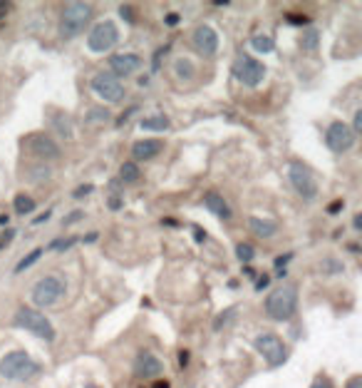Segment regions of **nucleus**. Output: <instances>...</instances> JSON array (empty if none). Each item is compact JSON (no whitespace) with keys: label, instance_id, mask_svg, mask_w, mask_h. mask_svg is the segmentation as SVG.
<instances>
[{"label":"nucleus","instance_id":"36","mask_svg":"<svg viewBox=\"0 0 362 388\" xmlns=\"http://www.w3.org/2000/svg\"><path fill=\"white\" fill-rule=\"evenodd\" d=\"M352 132H355V137L360 135V129H362V110H355V124H352Z\"/></svg>","mask_w":362,"mask_h":388},{"label":"nucleus","instance_id":"49","mask_svg":"<svg viewBox=\"0 0 362 388\" xmlns=\"http://www.w3.org/2000/svg\"><path fill=\"white\" fill-rule=\"evenodd\" d=\"M50 214H53V212H45L43 216H38V219H35V224H43V221H48V219H50Z\"/></svg>","mask_w":362,"mask_h":388},{"label":"nucleus","instance_id":"28","mask_svg":"<svg viewBox=\"0 0 362 388\" xmlns=\"http://www.w3.org/2000/svg\"><path fill=\"white\" fill-rule=\"evenodd\" d=\"M50 177H53V169H50L48 164H35V167L30 169V174H27L30 182H48Z\"/></svg>","mask_w":362,"mask_h":388},{"label":"nucleus","instance_id":"44","mask_svg":"<svg viewBox=\"0 0 362 388\" xmlns=\"http://www.w3.org/2000/svg\"><path fill=\"white\" fill-rule=\"evenodd\" d=\"M268 284H271V276H261V279L256 281V289H258V291H263Z\"/></svg>","mask_w":362,"mask_h":388},{"label":"nucleus","instance_id":"21","mask_svg":"<svg viewBox=\"0 0 362 388\" xmlns=\"http://www.w3.org/2000/svg\"><path fill=\"white\" fill-rule=\"evenodd\" d=\"M50 122H53V127L58 129V135L65 137V140H69L72 137V122H69L67 112H55L50 115Z\"/></svg>","mask_w":362,"mask_h":388},{"label":"nucleus","instance_id":"25","mask_svg":"<svg viewBox=\"0 0 362 388\" xmlns=\"http://www.w3.org/2000/svg\"><path fill=\"white\" fill-rule=\"evenodd\" d=\"M174 72L181 77V80H192V77L196 75V67H194V63L189 58H179L174 63Z\"/></svg>","mask_w":362,"mask_h":388},{"label":"nucleus","instance_id":"18","mask_svg":"<svg viewBox=\"0 0 362 388\" xmlns=\"http://www.w3.org/2000/svg\"><path fill=\"white\" fill-rule=\"evenodd\" d=\"M248 229H250V234H256L258 239H271L278 234V221L253 214V216H248Z\"/></svg>","mask_w":362,"mask_h":388},{"label":"nucleus","instance_id":"34","mask_svg":"<svg viewBox=\"0 0 362 388\" xmlns=\"http://www.w3.org/2000/svg\"><path fill=\"white\" fill-rule=\"evenodd\" d=\"M119 15H122L127 22H132V25L137 22V15H134V8L132 6H119Z\"/></svg>","mask_w":362,"mask_h":388},{"label":"nucleus","instance_id":"23","mask_svg":"<svg viewBox=\"0 0 362 388\" xmlns=\"http://www.w3.org/2000/svg\"><path fill=\"white\" fill-rule=\"evenodd\" d=\"M35 200H32L30 194H15V200H13V209H15V214H32V212H35Z\"/></svg>","mask_w":362,"mask_h":388},{"label":"nucleus","instance_id":"2","mask_svg":"<svg viewBox=\"0 0 362 388\" xmlns=\"http://www.w3.org/2000/svg\"><path fill=\"white\" fill-rule=\"evenodd\" d=\"M92 15L95 13H92L90 3H67L62 8V15H60V38L72 40L82 35L90 27Z\"/></svg>","mask_w":362,"mask_h":388},{"label":"nucleus","instance_id":"47","mask_svg":"<svg viewBox=\"0 0 362 388\" xmlns=\"http://www.w3.org/2000/svg\"><path fill=\"white\" fill-rule=\"evenodd\" d=\"M119 207H122V200H119V197H112V200H109V209H119Z\"/></svg>","mask_w":362,"mask_h":388},{"label":"nucleus","instance_id":"52","mask_svg":"<svg viewBox=\"0 0 362 388\" xmlns=\"http://www.w3.org/2000/svg\"><path fill=\"white\" fill-rule=\"evenodd\" d=\"M85 242H87V244H92V242H97V232H92V234H90V237H87V239H85Z\"/></svg>","mask_w":362,"mask_h":388},{"label":"nucleus","instance_id":"29","mask_svg":"<svg viewBox=\"0 0 362 388\" xmlns=\"http://www.w3.org/2000/svg\"><path fill=\"white\" fill-rule=\"evenodd\" d=\"M236 313H239V306H231V309H226V311H221L219 316H216V321H213V331H221L224 326H229V321H234Z\"/></svg>","mask_w":362,"mask_h":388},{"label":"nucleus","instance_id":"22","mask_svg":"<svg viewBox=\"0 0 362 388\" xmlns=\"http://www.w3.org/2000/svg\"><path fill=\"white\" fill-rule=\"evenodd\" d=\"M320 45V30L318 27H308V30L300 35V50L303 53H315Z\"/></svg>","mask_w":362,"mask_h":388},{"label":"nucleus","instance_id":"14","mask_svg":"<svg viewBox=\"0 0 362 388\" xmlns=\"http://www.w3.org/2000/svg\"><path fill=\"white\" fill-rule=\"evenodd\" d=\"M142 65H144V60L139 58L137 53H119L109 58V70H112V75L117 77V80H122V77H127V75H134Z\"/></svg>","mask_w":362,"mask_h":388},{"label":"nucleus","instance_id":"8","mask_svg":"<svg viewBox=\"0 0 362 388\" xmlns=\"http://www.w3.org/2000/svg\"><path fill=\"white\" fill-rule=\"evenodd\" d=\"M231 72L236 75V80L243 82L246 87H258L263 80H266V65L261 60H256L253 55H239L231 67Z\"/></svg>","mask_w":362,"mask_h":388},{"label":"nucleus","instance_id":"27","mask_svg":"<svg viewBox=\"0 0 362 388\" xmlns=\"http://www.w3.org/2000/svg\"><path fill=\"white\" fill-rule=\"evenodd\" d=\"M43 254H45V249H43V247L32 249V252L27 254V257H22L20 261H18V266H15V274H22V271H25V269H30V266L35 264V261H38V259L43 257Z\"/></svg>","mask_w":362,"mask_h":388},{"label":"nucleus","instance_id":"19","mask_svg":"<svg viewBox=\"0 0 362 388\" xmlns=\"http://www.w3.org/2000/svg\"><path fill=\"white\" fill-rule=\"evenodd\" d=\"M139 127L147 129V132H166V129L171 127V122L166 115L156 112V115H149V117H144L142 122H139Z\"/></svg>","mask_w":362,"mask_h":388},{"label":"nucleus","instance_id":"4","mask_svg":"<svg viewBox=\"0 0 362 388\" xmlns=\"http://www.w3.org/2000/svg\"><path fill=\"white\" fill-rule=\"evenodd\" d=\"M65 291H67V284H65L62 276L48 274L40 281H35V286H32V291H30V299L35 306L48 309V306H55V304L65 297Z\"/></svg>","mask_w":362,"mask_h":388},{"label":"nucleus","instance_id":"42","mask_svg":"<svg viewBox=\"0 0 362 388\" xmlns=\"http://www.w3.org/2000/svg\"><path fill=\"white\" fill-rule=\"evenodd\" d=\"M310 388H333V383L328 381V378H315L313 386H310Z\"/></svg>","mask_w":362,"mask_h":388},{"label":"nucleus","instance_id":"41","mask_svg":"<svg viewBox=\"0 0 362 388\" xmlns=\"http://www.w3.org/2000/svg\"><path fill=\"white\" fill-rule=\"evenodd\" d=\"M137 112H139V108H137V105H134V108H129V110H127V112H124V115H122V117H119V119H117V122H119V124H124V122H127V119H129V117H132V115H137Z\"/></svg>","mask_w":362,"mask_h":388},{"label":"nucleus","instance_id":"26","mask_svg":"<svg viewBox=\"0 0 362 388\" xmlns=\"http://www.w3.org/2000/svg\"><path fill=\"white\" fill-rule=\"evenodd\" d=\"M342 271H345V264H342V261H337V259L328 257V259H323V261H320V274L335 276V274H342Z\"/></svg>","mask_w":362,"mask_h":388},{"label":"nucleus","instance_id":"46","mask_svg":"<svg viewBox=\"0 0 362 388\" xmlns=\"http://www.w3.org/2000/svg\"><path fill=\"white\" fill-rule=\"evenodd\" d=\"M352 226H355V232H360V229H362V214H355V219H352Z\"/></svg>","mask_w":362,"mask_h":388},{"label":"nucleus","instance_id":"33","mask_svg":"<svg viewBox=\"0 0 362 388\" xmlns=\"http://www.w3.org/2000/svg\"><path fill=\"white\" fill-rule=\"evenodd\" d=\"M288 22H290V25H308L310 18L300 15V13H288Z\"/></svg>","mask_w":362,"mask_h":388},{"label":"nucleus","instance_id":"31","mask_svg":"<svg viewBox=\"0 0 362 388\" xmlns=\"http://www.w3.org/2000/svg\"><path fill=\"white\" fill-rule=\"evenodd\" d=\"M107 119H109V112H107V110L92 108L90 115L85 117V122H87V124H102V122H107Z\"/></svg>","mask_w":362,"mask_h":388},{"label":"nucleus","instance_id":"12","mask_svg":"<svg viewBox=\"0 0 362 388\" xmlns=\"http://www.w3.org/2000/svg\"><path fill=\"white\" fill-rule=\"evenodd\" d=\"M22 147H25L32 157H38V160H43V162L45 160H60V155H62L60 145L48 135V132H35V135H30L25 142H22Z\"/></svg>","mask_w":362,"mask_h":388},{"label":"nucleus","instance_id":"39","mask_svg":"<svg viewBox=\"0 0 362 388\" xmlns=\"http://www.w3.org/2000/svg\"><path fill=\"white\" fill-rule=\"evenodd\" d=\"M13 237H15V232H13V229H8V232L3 234V237H0V249H3V247H8V244L13 242Z\"/></svg>","mask_w":362,"mask_h":388},{"label":"nucleus","instance_id":"48","mask_svg":"<svg viewBox=\"0 0 362 388\" xmlns=\"http://www.w3.org/2000/svg\"><path fill=\"white\" fill-rule=\"evenodd\" d=\"M179 363H181V366H187V363H189V351H181V354H179Z\"/></svg>","mask_w":362,"mask_h":388},{"label":"nucleus","instance_id":"9","mask_svg":"<svg viewBox=\"0 0 362 388\" xmlns=\"http://www.w3.org/2000/svg\"><path fill=\"white\" fill-rule=\"evenodd\" d=\"M119 43V27L112 20H100L87 32V48L92 53H109Z\"/></svg>","mask_w":362,"mask_h":388},{"label":"nucleus","instance_id":"20","mask_svg":"<svg viewBox=\"0 0 362 388\" xmlns=\"http://www.w3.org/2000/svg\"><path fill=\"white\" fill-rule=\"evenodd\" d=\"M142 179V169H139L137 162H124L119 167V182L122 184H137Z\"/></svg>","mask_w":362,"mask_h":388},{"label":"nucleus","instance_id":"43","mask_svg":"<svg viewBox=\"0 0 362 388\" xmlns=\"http://www.w3.org/2000/svg\"><path fill=\"white\" fill-rule=\"evenodd\" d=\"M179 20H181V18H179V13H169V15L164 18V22H166V25H171V27H174V25H179Z\"/></svg>","mask_w":362,"mask_h":388},{"label":"nucleus","instance_id":"11","mask_svg":"<svg viewBox=\"0 0 362 388\" xmlns=\"http://www.w3.org/2000/svg\"><path fill=\"white\" fill-rule=\"evenodd\" d=\"M355 132L350 129V124H345L342 119H335L330 127L325 129V145L330 147L335 155H345L355 147Z\"/></svg>","mask_w":362,"mask_h":388},{"label":"nucleus","instance_id":"15","mask_svg":"<svg viewBox=\"0 0 362 388\" xmlns=\"http://www.w3.org/2000/svg\"><path fill=\"white\" fill-rule=\"evenodd\" d=\"M134 373L139 378H159L164 373V363L149 351H139L137 358H134Z\"/></svg>","mask_w":362,"mask_h":388},{"label":"nucleus","instance_id":"53","mask_svg":"<svg viewBox=\"0 0 362 388\" xmlns=\"http://www.w3.org/2000/svg\"><path fill=\"white\" fill-rule=\"evenodd\" d=\"M85 388H100V386H85Z\"/></svg>","mask_w":362,"mask_h":388},{"label":"nucleus","instance_id":"32","mask_svg":"<svg viewBox=\"0 0 362 388\" xmlns=\"http://www.w3.org/2000/svg\"><path fill=\"white\" fill-rule=\"evenodd\" d=\"M75 242H77L75 237H69V239H55V242L50 244L48 249H55V252H65V249H69Z\"/></svg>","mask_w":362,"mask_h":388},{"label":"nucleus","instance_id":"45","mask_svg":"<svg viewBox=\"0 0 362 388\" xmlns=\"http://www.w3.org/2000/svg\"><path fill=\"white\" fill-rule=\"evenodd\" d=\"M290 259H293V254H286V257H278V259H276V266L288 264V261H290Z\"/></svg>","mask_w":362,"mask_h":388},{"label":"nucleus","instance_id":"7","mask_svg":"<svg viewBox=\"0 0 362 388\" xmlns=\"http://www.w3.org/2000/svg\"><path fill=\"white\" fill-rule=\"evenodd\" d=\"M253 346L263 356V361L268 363V368H278L288 361V346L283 344V339L278 334H271V331L258 334L253 339Z\"/></svg>","mask_w":362,"mask_h":388},{"label":"nucleus","instance_id":"40","mask_svg":"<svg viewBox=\"0 0 362 388\" xmlns=\"http://www.w3.org/2000/svg\"><path fill=\"white\" fill-rule=\"evenodd\" d=\"M345 388H362V376L357 373V376H352L350 381L345 383Z\"/></svg>","mask_w":362,"mask_h":388},{"label":"nucleus","instance_id":"30","mask_svg":"<svg viewBox=\"0 0 362 388\" xmlns=\"http://www.w3.org/2000/svg\"><path fill=\"white\" fill-rule=\"evenodd\" d=\"M236 257H239L241 264H250V261H253V257H256V249L250 247V244L241 242L239 247H236Z\"/></svg>","mask_w":362,"mask_h":388},{"label":"nucleus","instance_id":"50","mask_svg":"<svg viewBox=\"0 0 362 388\" xmlns=\"http://www.w3.org/2000/svg\"><path fill=\"white\" fill-rule=\"evenodd\" d=\"M206 239V232H201V229H196V242H203Z\"/></svg>","mask_w":362,"mask_h":388},{"label":"nucleus","instance_id":"51","mask_svg":"<svg viewBox=\"0 0 362 388\" xmlns=\"http://www.w3.org/2000/svg\"><path fill=\"white\" fill-rule=\"evenodd\" d=\"M152 388H169V383H166V381H156Z\"/></svg>","mask_w":362,"mask_h":388},{"label":"nucleus","instance_id":"38","mask_svg":"<svg viewBox=\"0 0 362 388\" xmlns=\"http://www.w3.org/2000/svg\"><path fill=\"white\" fill-rule=\"evenodd\" d=\"M90 192H92V184H85V187H77V189H75V200H82V197H87Z\"/></svg>","mask_w":362,"mask_h":388},{"label":"nucleus","instance_id":"6","mask_svg":"<svg viewBox=\"0 0 362 388\" xmlns=\"http://www.w3.org/2000/svg\"><path fill=\"white\" fill-rule=\"evenodd\" d=\"M288 179H290V184H293V189L298 192L300 200H305V202L318 200V194H320L318 179H315L313 169H310L308 164H303L300 160H293L288 164Z\"/></svg>","mask_w":362,"mask_h":388},{"label":"nucleus","instance_id":"35","mask_svg":"<svg viewBox=\"0 0 362 388\" xmlns=\"http://www.w3.org/2000/svg\"><path fill=\"white\" fill-rule=\"evenodd\" d=\"M80 219H85V212L77 209V212H72V214H69V216H65L62 224H65V226H69V224H75V221H80Z\"/></svg>","mask_w":362,"mask_h":388},{"label":"nucleus","instance_id":"3","mask_svg":"<svg viewBox=\"0 0 362 388\" xmlns=\"http://www.w3.org/2000/svg\"><path fill=\"white\" fill-rule=\"evenodd\" d=\"M40 371V366L32 361V356L27 351H11L0 358V376L6 381H25L32 378Z\"/></svg>","mask_w":362,"mask_h":388},{"label":"nucleus","instance_id":"16","mask_svg":"<svg viewBox=\"0 0 362 388\" xmlns=\"http://www.w3.org/2000/svg\"><path fill=\"white\" fill-rule=\"evenodd\" d=\"M161 150H164V142L147 137V140L134 142L132 157H134V162H149V160H154L156 155H161Z\"/></svg>","mask_w":362,"mask_h":388},{"label":"nucleus","instance_id":"24","mask_svg":"<svg viewBox=\"0 0 362 388\" xmlns=\"http://www.w3.org/2000/svg\"><path fill=\"white\" fill-rule=\"evenodd\" d=\"M250 45H253V50L256 53H261V55H266V53H273L276 50V40H273V35H253L250 38Z\"/></svg>","mask_w":362,"mask_h":388},{"label":"nucleus","instance_id":"10","mask_svg":"<svg viewBox=\"0 0 362 388\" xmlns=\"http://www.w3.org/2000/svg\"><path fill=\"white\" fill-rule=\"evenodd\" d=\"M90 87L100 100H105V103H109V105L122 103L124 85H122V80H117V77L112 75V72H97V75L92 77Z\"/></svg>","mask_w":362,"mask_h":388},{"label":"nucleus","instance_id":"5","mask_svg":"<svg viewBox=\"0 0 362 388\" xmlns=\"http://www.w3.org/2000/svg\"><path fill=\"white\" fill-rule=\"evenodd\" d=\"M15 326L25 329L27 334H35L38 339H45L48 344H50V341H55V326L50 323V318L45 316L43 311H38V309H32V306H20V309H18Z\"/></svg>","mask_w":362,"mask_h":388},{"label":"nucleus","instance_id":"17","mask_svg":"<svg viewBox=\"0 0 362 388\" xmlns=\"http://www.w3.org/2000/svg\"><path fill=\"white\" fill-rule=\"evenodd\" d=\"M203 207H206V209L211 212L213 216H219V219H224V221L231 219V207L226 205L224 194L206 192V194H203Z\"/></svg>","mask_w":362,"mask_h":388},{"label":"nucleus","instance_id":"13","mask_svg":"<svg viewBox=\"0 0 362 388\" xmlns=\"http://www.w3.org/2000/svg\"><path fill=\"white\" fill-rule=\"evenodd\" d=\"M192 43L196 53H201L203 58H213L219 53V32L211 25H196V30L192 32Z\"/></svg>","mask_w":362,"mask_h":388},{"label":"nucleus","instance_id":"37","mask_svg":"<svg viewBox=\"0 0 362 388\" xmlns=\"http://www.w3.org/2000/svg\"><path fill=\"white\" fill-rule=\"evenodd\" d=\"M342 207H345V202H342V200H335V202H333L330 207H328V214H333V216H335L337 212L342 209Z\"/></svg>","mask_w":362,"mask_h":388},{"label":"nucleus","instance_id":"1","mask_svg":"<svg viewBox=\"0 0 362 388\" xmlns=\"http://www.w3.org/2000/svg\"><path fill=\"white\" fill-rule=\"evenodd\" d=\"M266 313L273 321H290L298 313V286L286 284L266 297Z\"/></svg>","mask_w":362,"mask_h":388}]
</instances>
